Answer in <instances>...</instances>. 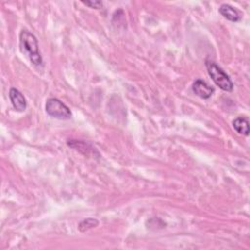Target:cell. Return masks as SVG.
<instances>
[{"label": "cell", "mask_w": 250, "mask_h": 250, "mask_svg": "<svg viewBox=\"0 0 250 250\" xmlns=\"http://www.w3.org/2000/svg\"><path fill=\"white\" fill-rule=\"evenodd\" d=\"M20 46L21 50L29 56L31 62L34 66L42 65L43 60L39 52L38 41L33 33L23 30L20 34Z\"/></svg>", "instance_id": "6da1fadb"}, {"label": "cell", "mask_w": 250, "mask_h": 250, "mask_svg": "<svg viewBox=\"0 0 250 250\" xmlns=\"http://www.w3.org/2000/svg\"><path fill=\"white\" fill-rule=\"evenodd\" d=\"M205 67L213 82L220 89L226 92L233 91V81L231 80L230 76L220 67H218L214 62L210 60L205 61Z\"/></svg>", "instance_id": "7a4b0ae2"}, {"label": "cell", "mask_w": 250, "mask_h": 250, "mask_svg": "<svg viewBox=\"0 0 250 250\" xmlns=\"http://www.w3.org/2000/svg\"><path fill=\"white\" fill-rule=\"evenodd\" d=\"M46 113L58 119H69L71 117V112L69 108L57 98H49L45 105Z\"/></svg>", "instance_id": "3957f363"}, {"label": "cell", "mask_w": 250, "mask_h": 250, "mask_svg": "<svg viewBox=\"0 0 250 250\" xmlns=\"http://www.w3.org/2000/svg\"><path fill=\"white\" fill-rule=\"evenodd\" d=\"M193 91L200 98L206 100V99H209L213 95L214 88L209 86L205 81H203L201 79H198L193 84Z\"/></svg>", "instance_id": "277c9868"}, {"label": "cell", "mask_w": 250, "mask_h": 250, "mask_svg": "<svg viewBox=\"0 0 250 250\" xmlns=\"http://www.w3.org/2000/svg\"><path fill=\"white\" fill-rule=\"evenodd\" d=\"M9 98L17 112H24L27 109V100L18 89L11 88L9 91Z\"/></svg>", "instance_id": "5b68a950"}, {"label": "cell", "mask_w": 250, "mask_h": 250, "mask_svg": "<svg viewBox=\"0 0 250 250\" xmlns=\"http://www.w3.org/2000/svg\"><path fill=\"white\" fill-rule=\"evenodd\" d=\"M219 12L224 18H226L227 20H229L233 23L239 22L241 19L239 12L235 8H233V6H231L229 4H222L219 8Z\"/></svg>", "instance_id": "8992f818"}, {"label": "cell", "mask_w": 250, "mask_h": 250, "mask_svg": "<svg viewBox=\"0 0 250 250\" xmlns=\"http://www.w3.org/2000/svg\"><path fill=\"white\" fill-rule=\"evenodd\" d=\"M233 126L234 128V130L244 136H248L249 134V122L248 119L245 117H236L233 121Z\"/></svg>", "instance_id": "52a82bcc"}, {"label": "cell", "mask_w": 250, "mask_h": 250, "mask_svg": "<svg viewBox=\"0 0 250 250\" xmlns=\"http://www.w3.org/2000/svg\"><path fill=\"white\" fill-rule=\"evenodd\" d=\"M99 225V221L95 218H87V219H84L83 221H81L78 225V230L79 232L81 233H85L93 228H96L98 227Z\"/></svg>", "instance_id": "ba28073f"}, {"label": "cell", "mask_w": 250, "mask_h": 250, "mask_svg": "<svg viewBox=\"0 0 250 250\" xmlns=\"http://www.w3.org/2000/svg\"><path fill=\"white\" fill-rule=\"evenodd\" d=\"M82 3L93 9H101L103 7L102 1H82Z\"/></svg>", "instance_id": "9c48e42d"}]
</instances>
